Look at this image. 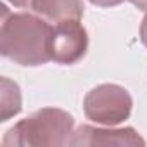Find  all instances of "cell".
I'll return each instance as SVG.
<instances>
[{
    "label": "cell",
    "instance_id": "obj_10",
    "mask_svg": "<svg viewBox=\"0 0 147 147\" xmlns=\"http://www.w3.org/2000/svg\"><path fill=\"white\" fill-rule=\"evenodd\" d=\"M9 4H12L14 7H21V9H31V2L33 0H7Z\"/></svg>",
    "mask_w": 147,
    "mask_h": 147
},
{
    "label": "cell",
    "instance_id": "obj_2",
    "mask_svg": "<svg viewBox=\"0 0 147 147\" xmlns=\"http://www.w3.org/2000/svg\"><path fill=\"white\" fill-rule=\"evenodd\" d=\"M73 128H75V119L67 111L57 107H43L9 128L2 140V145L61 147L67 145L73 135Z\"/></svg>",
    "mask_w": 147,
    "mask_h": 147
},
{
    "label": "cell",
    "instance_id": "obj_5",
    "mask_svg": "<svg viewBox=\"0 0 147 147\" xmlns=\"http://www.w3.org/2000/svg\"><path fill=\"white\" fill-rule=\"evenodd\" d=\"M67 145H145V140L135 131V128H95L90 125H82L73 131Z\"/></svg>",
    "mask_w": 147,
    "mask_h": 147
},
{
    "label": "cell",
    "instance_id": "obj_7",
    "mask_svg": "<svg viewBox=\"0 0 147 147\" xmlns=\"http://www.w3.org/2000/svg\"><path fill=\"white\" fill-rule=\"evenodd\" d=\"M0 121H7L9 118L21 113V90L18 83L11 82L9 78H2V106H0Z\"/></svg>",
    "mask_w": 147,
    "mask_h": 147
},
{
    "label": "cell",
    "instance_id": "obj_1",
    "mask_svg": "<svg viewBox=\"0 0 147 147\" xmlns=\"http://www.w3.org/2000/svg\"><path fill=\"white\" fill-rule=\"evenodd\" d=\"M0 52L19 66L36 67L52 61L50 42L54 26L28 12H9L4 5Z\"/></svg>",
    "mask_w": 147,
    "mask_h": 147
},
{
    "label": "cell",
    "instance_id": "obj_4",
    "mask_svg": "<svg viewBox=\"0 0 147 147\" xmlns=\"http://www.w3.org/2000/svg\"><path fill=\"white\" fill-rule=\"evenodd\" d=\"M88 49V35L78 19L62 21L54 26L52 42H50V55L57 64L71 66L76 64Z\"/></svg>",
    "mask_w": 147,
    "mask_h": 147
},
{
    "label": "cell",
    "instance_id": "obj_8",
    "mask_svg": "<svg viewBox=\"0 0 147 147\" xmlns=\"http://www.w3.org/2000/svg\"><path fill=\"white\" fill-rule=\"evenodd\" d=\"M94 5H99V7H114V5H119L125 0H90Z\"/></svg>",
    "mask_w": 147,
    "mask_h": 147
},
{
    "label": "cell",
    "instance_id": "obj_3",
    "mask_svg": "<svg viewBox=\"0 0 147 147\" xmlns=\"http://www.w3.org/2000/svg\"><path fill=\"white\" fill-rule=\"evenodd\" d=\"M131 107L133 100L128 90L114 83H102L92 88L83 100L87 119L102 126H116L126 121Z\"/></svg>",
    "mask_w": 147,
    "mask_h": 147
},
{
    "label": "cell",
    "instance_id": "obj_9",
    "mask_svg": "<svg viewBox=\"0 0 147 147\" xmlns=\"http://www.w3.org/2000/svg\"><path fill=\"white\" fill-rule=\"evenodd\" d=\"M140 40L147 49V12H145L144 19H142V24H140Z\"/></svg>",
    "mask_w": 147,
    "mask_h": 147
},
{
    "label": "cell",
    "instance_id": "obj_11",
    "mask_svg": "<svg viewBox=\"0 0 147 147\" xmlns=\"http://www.w3.org/2000/svg\"><path fill=\"white\" fill-rule=\"evenodd\" d=\"M128 2H131L135 7H138L142 11H147V0H128Z\"/></svg>",
    "mask_w": 147,
    "mask_h": 147
},
{
    "label": "cell",
    "instance_id": "obj_6",
    "mask_svg": "<svg viewBox=\"0 0 147 147\" xmlns=\"http://www.w3.org/2000/svg\"><path fill=\"white\" fill-rule=\"evenodd\" d=\"M31 9L49 23H62L71 19H82L83 2L82 0H33Z\"/></svg>",
    "mask_w": 147,
    "mask_h": 147
}]
</instances>
